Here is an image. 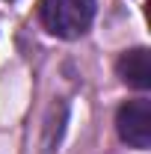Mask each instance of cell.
Wrapping results in <instances>:
<instances>
[{
  "instance_id": "obj_1",
  "label": "cell",
  "mask_w": 151,
  "mask_h": 154,
  "mask_svg": "<svg viewBox=\"0 0 151 154\" xmlns=\"http://www.w3.org/2000/svg\"><path fill=\"white\" fill-rule=\"evenodd\" d=\"M42 24L57 38H77L95 18V0H42Z\"/></svg>"
},
{
  "instance_id": "obj_2",
  "label": "cell",
  "mask_w": 151,
  "mask_h": 154,
  "mask_svg": "<svg viewBox=\"0 0 151 154\" xmlns=\"http://www.w3.org/2000/svg\"><path fill=\"white\" fill-rule=\"evenodd\" d=\"M116 131L131 148H139V151L151 148V101L148 98H136V101L122 104L116 113Z\"/></svg>"
},
{
  "instance_id": "obj_3",
  "label": "cell",
  "mask_w": 151,
  "mask_h": 154,
  "mask_svg": "<svg viewBox=\"0 0 151 154\" xmlns=\"http://www.w3.org/2000/svg\"><path fill=\"white\" fill-rule=\"evenodd\" d=\"M116 71L133 89H151V54L145 48L125 51L116 62Z\"/></svg>"
}]
</instances>
